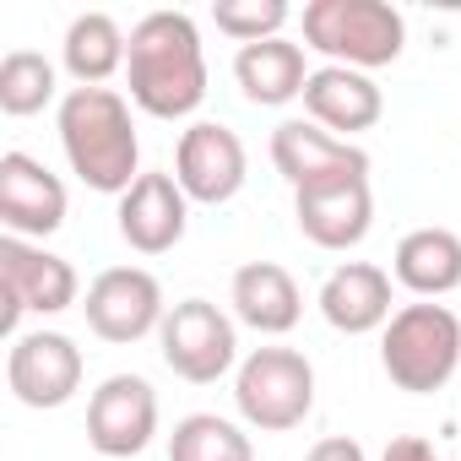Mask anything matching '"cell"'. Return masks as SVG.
<instances>
[{
	"instance_id": "obj_22",
	"label": "cell",
	"mask_w": 461,
	"mask_h": 461,
	"mask_svg": "<svg viewBox=\"0 0 461 461\" xmlns=\"http://www.w3.org/2000/svg\"><path fill=\"white\" fill-rule=\"evenodd\" d=\"M168 461H256V445L234 418L190 412L168 434Z\"/></svg>"
},
{
	"instance_id": "obj_2",
	"label": "cell",
	"mask_w": 461,
	"mask_h": 461,
	"mask_svg": "<svg viewBox=\"0 0 461 461\" xmlns=\"http://www.w3.org/2000/svg\"><path fill=\"white\" fill-rule=\"evenodd\" d=\"M60 147L71 174L98 195H125L141 179V141L131 120V98L114 87H71L60 98Z\"/></svg>"
},
{
	"instance_id": "obj_23",
	"label": "cell",
	"mask_w": 461,
	"mask_h": 461,
	"mask_svg": "<svg viewBox=\"0 0 461 461\" xmlns=\"http://www.w3.org/2000/svg\"><path fill=\"white\" fill-rule=\"evenodd\" d=\"M55 87H60L55 66L39 50H12L6 60H0V114L28 120V114L55 104Z\"/></svg>"
},
{
	"instance_id": "obj_24",
	"label": "cell",
	"mask_w": 461,
	"mask_h": 461,
	"mask_svg": "<svg viewBox=\"0 0 461 461\" xmlns=\"http://www.w3.org/2000/svg\"><path fill=\"white\" fill-rule=\"evenodd\" d=\"M212 23H217V33H228V39L245 50V44L283 39V28L294 23V12L283 6V0H217Z\"/></svg>"
},
{
	"instance_id": "obj_17",
	"label": "cell",
	"mask_w": 461,
	"mask_h": 461,
	"mask_svg": "<svg viewBox=\"0 0 461 461\" xmlns=\"http://www.w3.org/2000/svg\"><path fill=\"white\" fill-rule=\"evenodd\" d=\"M304 114L321 125V131H375L380 114H385V93L375 87L369 71H353V66H315L310 82H304Z\"/></svg>"
},
{
	"instance_id": "obj_12",
	"label": "cell",
	"mask_w": 461,
	"mask_h": 461,
	"mask_svg": "<svg viewBox=\"0 0 461 461\" xmlns=\"http://www.w3.org/2000/svg\"><path fill=\"white\" fill-rule=\"evenodd\" d=\"M294 217H299V234L315 250H353V245H364L369 228H375L369 174H342V179L294 190Z\"/></svg>"
},
{
	"instance_id": "obj_18",
	"label": "cell",
	"mask_w": 461,
	"mask_h": 461,
	"mask_svg": "<svg viewBox=\"0 0 461 461\" xmlns=\"http://www.w3.org/2000/svg\"><path fill=\"white\" fill-rule=\"evenodd\" d=\"M228 304H234V321L261 331V337H288L304 315V294L294 283L288 267L277 261H245L228 283Z\"/></svg>"
},
{
	"instance_id": "obj_19",
	"label": "cell",
	"mask_w": 461,
	"mask_h": 461,
	"mask_svg": "<svg viewBox=\"0 0 461 461\" xmlns=\"http://www.w3.org/2000/svg\"><path fill=\"white\" fill-rule=\"evenodd\" d=\"M391 277L412 299L456 294L461 288V234H450V228H412V234H402L391 256Z\"/></svg>"
},
{
	"instance_id": "obj_4",
	"label": "cell",
	"mask_w": 461,
	"mask_h": 461,
	"mask_svg": "<svg viewBox=\"0 0 461 461\" xmlns=\"http://www.w3.org/2000/svg\"><path fill=\"white\" fill-rule=\"evenodd\" d=\"M407 23L391 0H310L304 6V50L326 55V66L380 71L402 55Z\"/></svg>"
},
{
	"instance_id": "obj_25",
	"label": "cell",
	"mask_w": 461,
	"mask_h": 461,
	"mask_svg": "<svg viewBox=\"0 0 461 461\" xmlns=\"http://www.w3.org/2000/svg\"><path fill=\"white\" fill-rule=\"evenodd\" d=\"M304 461H369L364 456V445L358 439H348V434H326V439H315L310 445V456Z\"/></svg>"
},
{
	"instance_id": "obj_5",
	"label": "cell",
	"mask_w": 461,
	"mask_h": 461,
	"mask_svg": "<svg viewBox=\"0 0 461 461\" xmlns=\"http://www.w3.org/2000/svg\"><path fill=\"white\" fill-rule=\"evenodd\" d=\"M234 407L261 434H288L315 407V364L299 348H256L234 369Z\"/></svg>"
},
{
	"instance_id": "obj_8",
	"label": "cell",
	"mask_w": 461,
	"mask_h": 461,
	"mask_svg": "<svg viewBox=\"0 0 461 461\" xmlns=\"http://www.w3.org/2000/svg\"><path fill=\"white\" fill-rule=\"evenodd\" d=\"M82 315H87V331L98 342L131 348V342H141V337H152L163 326V315H168L163 283L147 267H109V272H98L87 283Z\"/></svg>"
},
{
	"instance_id": "obj_6",
	"label": "cell",
	"mask_w": 461,
	"mask_h": 461,
	"mask_svg": "<svg viewBox=\"0 0 461 461\" xmlns=\"http://www.w3.org/2000/svg\"><path fill=\"white\" fill-rule=\"evenodd\" d=\"M158 353L179 380L217 385L240 364V326L212 299H179V304H168V315L158 326Z\"/></svg>"
},
{
	"instance_id": "obj_13",
	"label": "cell",
	"mask_w": 461,
	"mask_h": 461,
	"mask_svg": "<svg viewBox=\"0 0 461 461\" xmlns=\"http://www.w3.org/2000/svg\"><path fill=\"white\" fill-rule=\"evenodd\" d=\"M66 212H71V195L60 174H50L28 152H0V222H6V234L39 245L55 228H66Z\"/></svg>"
},
{
	"instance_id": "obj_10",
	"label": "cell",
	"mask_w": 461,
	"mask_h": 461,
	"mask_svg": "<svg viewBox=\"0 0 461 461\" xmlns=\"http://www.w3.org/2000/svg\"><path fill=\"white\" fill-rule=\"evenodd\" d=\"M82 348L66 331H23L6 353V385L23 407L33 412H55L82 391Z\"/></svg>"
},
{
	"instance_id": "obj_11",
	"label": "cell",
	"mask_w": 461,
	"mask_h": 461,
	"mask_svg": "<svg viewBox=\"0 0 461 461\" xmlns=\"http://www.w3.org/2000/svg\"><path fill=\"white\" fill-rule=\"evenodd\" d=\"M158 434V391L141 375H109L87 396V445L109 461L141 456Z\"/></svg>"
},
{
	"instance_id": "obj_9",
	"label": "cell",
	"mask_w": 461,
	"mask_h": 461,
	"mask_svg": "<svg viewBox=\"0 0 461 461\" xmlns=\"http://www.w3.org/2000/svg\"><path fill=\"white\" fill-rule=\"evenodd\" d=\"M245 174H250V152H245L240 131L222 120H195L174 147V179L195 206L234 201L245 190Z\"/></svg>"
},
{
	"instance_id": "obj_1",
	"label": "cell",
	"mask_w": 461,
	"mask_h": 461,
	"mask_svg": "<svg viewBox=\"0 0 461 461\" xmlns=\"http://www.w3.org/2000/svg\"><path fill=\"white\" fill-rule=\"evenodd\" d=\"M131 104L152 120H190L206 104V50L185 12H147L131 28L125 55Z\"/></svg>"
},
{
	"instance_id": "obj_14",
	"label": "cell",
	"mask_w": 461,
	"mask_h": 461,
	"mask_svg": "<svg viewBox=\"0 0 461 461\" xmlns=\"http://www.w3.org/2000/svg\"><path fill=\"white\" fill-rule=\"evenodd\" d=\"M114 228H120V240L136 256H168L185 240V228H190V195L179 190L174 174H141L120 195Z\"/></svg>"
},
{
	"instance_id": "obj_7",
	"label": "cell",
	"mask_w": 461,
	"mask_h": 461,
	"mask_svg": "<svg viewBox=\"0 0 461 461\" xmlns=\"http://www.w3.org/2000/svg\"><path fill=\"white\" fill-rule=\"evenodd\" d=\"M0 299H6V337L17 342L23 337V315H60L82 299V283H77V267L33 240H17L6 234L0 240Z\"/></svg>"
},
{
	"instance_id": "obj_26",
	"label": "cell",
	"mask_w": 461,
	"mask_h": 461,
	"mask_svg": "<svg viewBox=\"0 0 461 461\" xmlns=\"http://www.w3.org/2000/svg\"><path fill=\"white\" fill-rule=\"evenodd\" d=\"M380 461H439V456H434V445H429L423 434H396V439L380 450Z\"/></svg>"
},
{
	"instance_id": "obj_20",
	"label": "cell",
	"mask_w": 461,
	"mask_h": 461,
	"mask_svg": "<svg viewBox=\"0 0 461 461\" xmlns=\"http://www.w3.org/2000/svg\"><path fill=\"white\" fill-rule=\"evenodd\" d=\"M234 82L256 109H283V104L304 98L310 66L294 39H267V44H245L234 55Z\"/></svg>"
},
{
	"instance_id": "obj_3",
	"label": "cell",
	"mask_w": 461,
	"mask_h": 461,
	"mask_svg": "<svg viewBox=\"0 0 461 461\" xmlns=\"http://www.w3.org/2000/svg\"><path fill=\"white\" fill-rule=\"evenodd\" d=\"M380 364L391 375L396 391L407 396H434L450 385V375L461 369V321L450 304L418 299L402 304L391 315V326L380 331Z\"/></svg>"
},
{
	"instance_id": "obj_15",
	"label": "cell",
	"mask_w": 461,
	"mask_h": 461,
	"mask_svg": "<svg viewBox=\"0 0 461 461\" xmlns=\"http://www.w3.org/2000/svg\"><path fill=\"white\" fill-rule=\"evenodd\" d=\"M272 168L294 190H310V185H326L342 174H369V152L321 131L315 120H283L272 131Z\"/></svg>"
},
{
	"instance_id": "obj_16",
	"label": "cell",
	"mask_w": 461,
	"mask_h": 461,
	"mask_svg": "<svg viewBox=\"0 0 461 461\" xmlns=\"http://www.w3.org/2000/svg\"><path fill=\"white\" fill-rule=\"evenodd\" d=\"M321 315L331 331L342 337H369L391 326V272L369 267V261H342L326 283H321Z\"/></svg>"
},
{
	"instance_id": "obj_21",
	"label": "cell",
	"mask_w": 461,
	"mask_h": 461,
	"mask_svg": "<svg viewBox=\"0 0 461 461\" xmlns=\"http://www.w3.org/2000/svg\"><path fill=\"white\" fill-rule=\"evenodd\" d=\"M125 55H131V39L109 12L71 17V28L60 39V60L77 77V87H104L114 71H125Z\"/></svg>"
}]
</instances>
